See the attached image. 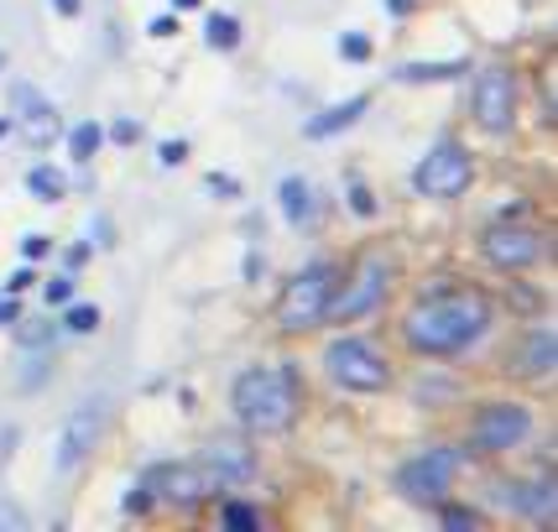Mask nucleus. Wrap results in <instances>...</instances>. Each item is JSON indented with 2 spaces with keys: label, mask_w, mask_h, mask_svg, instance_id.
Wrapping results in <instances>:
<instances>
[{
  "label": "nucleus",
  "mask_w": 558,
  "mask_h": 532,
  "mask_svg": "<svg viewBox=\"0 0 558 532\" xmlns=\"http://www.w3.org/2000/svg\"><path fill=\"white\" fill-rule=\"evenodd\" d=\"M511 110H517V78L511 69H481L475 78V125L501 136L511 125Z\"/></svg>",
  "instance_id": "10"
},
{
  "label": "nucleus",
  "mask_w": 558,
  "mask_h": 532,
  "mask_svg": "<svg viewBox=\"0 0 558 532\" xmlns=\"http://www.w3.org/2000/svg\"><path fill=\"white\" fill-rule=\"evenodd\" d=\"M204 37H209V48L235 52V48H241V22H235V16H225V11H209V22H204Z\"/></svg>",
  "instance_id": "19"
},
{
  "label": "nucleus",
  "mask_w": 558,
  "mask_h": 532,
  "mask_svg": "<svg viewBox=\"0 0 558 532\" xmlns=\"http://www.w3.org/2000/svg\"><path fill=\"white\" fill-rule=\"evenodd\" d=\"M298 402H303V382H298L292 365L241 371L235 391H230V408L241 418V428H251V434H282V428H292Z\"/></svg>",
  "instance_id": "2"
},
{
  "label": "nucleus",
  "mask_w": 558,
  "mask_h": 532,
  "mask_svg": "<svg viewBox=\"0 0 558 532\" xmlns=\"http://www.w3.org/2000/svg\"><path fill=\"white\" fill-rule=\"evenodd\" d=\"M324 365H329V376L350 391H387L391 387V365L371 339H335V344L324 350Z\"/></svg>",
  "instance_id": "5"
},
{
  "label": "nucleus",
  "mask_w": 558,
  "mask_h": 532,
  "mask_svg": "<svg viewBox=\"0 0 558 532\" xmlns=\"http://www.w3.org/2000/svg\"><path fill=\"white\" fill-rule=\"evenodd\" d=\"M454 470H460V449H449V444H438V449H423L417 460H408L397 470V491L408 496V501H444V491L454 481Z\"/></svg>",
  "instance_id": "9"
},
{
  "label": "nucleus",
  "mask_w": 558,
  "mask_h": 532,
  "mask_svg": "<svg viewBox=\"0 0 558 532\" xmlns=\"http://www.w3.org/2000/svg\"><path fill=\"white\" fill-rule=\"evenodd\" d=\"M63 329H73V335H95V329H99V309H95V303H73L69 314H63Z\"/></svg>",
  "instance_id": "23"
},
{
  "label": "nucleus",
  "mask_w": 558,
  "mask_h": 532,
  "mask_svg": "<svg viewBox=\"0 0 558 532\" xmlns=\"http://www.w3.org/2000/svg\"><path fill=\"white\" fill-rule=\"evenodd\" d=\"M11 99H16V121H11V125L22 131L26 146H37V152H43V146L63 131V125H58V110H52V105L37 95L32 84H16V89H11Z\"/></svg>",
  "instance_id": "13"
},
{
  "label": "nucleus",
  "mask_w": 558,
  "mask_h": 532,
  "mask_svg": "<svg viewBox=\"0 0 558 532\" xmlns=\"http://www.w3.org/2000/svg\"><path fill=\"white\" fill-rule=\"evenodd\" d=\"M16 318H22V309H16V292H11V298H0V329L16 324Z\"/></svg>",
  "instance_id": "37"
},
{
  "label": "nucleus",
  "mask_w": 558,
  "mask_h": 532,
  "mask_svg": "<svg viewBox=\"0 0 558 532\" xmlns=\"http://www.w3.org/2000/svg\"><path fill=\"white\" fill-rule=\"evenodd\" d=\"M142 491L151 496V501H162V507L189 511V507H198V501H209V496H215L219 475L204 460H178V464H157V470H146Z\"/></svg>",
  "instance_id": "4"
},
{
  "label": "nucleus",
  "mask_w": 558,
  "mask_h": 532,
  "mask_svg": "<svg viewBox=\"0 0 558 532\" xmlns=\"http://www.w3.org/2000/svg\"><path fill=\"white\" fill-rule=\"evenodd\" d=\"M73 298V277H52L48 282V303H69Z\"/></svg>",
  "instance_id": "30"
},
{
  "label": "nucleus",
  "mask_w": 558,
  "mask_h": 532,
  "mask_svg": "<svg viewBox=\"0 0 558 532\" xmlns=\"http://www.w3.org/2000/svg\"><path fill=\"white\" fill-rule=\"evenodd\" d=\"M329 298H335V266L329 262L303 266L277 298V329H288V335L318 329L324 314H329Z\"/></svg>",
  "instance_id": "3"
},
{
  "label": "nucleus",
  "mask_w": 558,
  "mask_h": 532,
  "mask_svg": "<svg viewBox=\"0 0 558 532\" xmlns=\"http://www.w3.org/2000/svg\"><path fill=\"white\" fill-rule=\"evenodd\" d=\"M209 194H241V183L225 178V172H209Z\"/></svg>",
  "instance_id": "34"
},
{
  "label": "nucleus",
  "mask_w": 558,
  "mask_h": 532,
  "mask_svg": "<svg viewBox=\"0 0 558 532\" xmlns=\"http://www.w3.org/2000/svg\"><path fill=\"white\" fill-rule=\"evenodd\" d=\"M371 110V99L365 95H355V99H344V105H335V110H324V116H314V121L303 125L314 142H324V136H335V131H344V125H355Z\"/></svg>",
  "instance_id": "16"
},
{
  "label": "nucleus",
  "mask_w": 558,
  "mask_h": 532,
  "mask_svg": "<svg viewBox=\"0 0 558 532\" xmlns=\"http://www.w3.org/2000/svg\"><path fill=\"white\" fill-rule=\"evenodd\" d=\"M282 215H288V225H308L314 219V194H308V183L303 178H282Z\"/></svg>",
  "instance_id": "18"
},
{
  "label": "nucleus",
  "mask_w": 558,
  "mask_h": 532,
  "mask_svg": "<svg viewBox=\"0 0 558 532\" xmlns=\"http://www.w3.org/2000/svg\"><path fill=\"white\" fill-rule=\"evenodd\" d=\"M0 528H11V532H26V517L16 507H5V501H0Z\"/></svg>",
  "instance_id": "33"
},
{
  "label": "nucleus",
  "mask_w": 558,
  "mask_h": 532,
  "mask_svg": "<svg viewBox=\"0 0 558 532\" xmlns=\"http://www.w3.org/2000/svg\"><path fill=\"white\" fill-rule=\"evenodd\" d=\"M350 209L355 215H376V198L365 194V189H350Z\"/></svg>",
  "instance_id": "31"
},
{
  "label": "nucleus",
  "mask_w": 558,
  "mask_h": 532,
  "mask_svg": "<svg viewBox=\"0 0 558 532\" xmlns=\"http://www.w3.org/2000/svg\"><path fill=\"white\" fill-rule=\"evenodd\" d=\"M105 418H110V402H105V397H89V402H78V408L69 412V423L58 428V444H52V464H58L63 475L89 460V449H95L99 434H105Z\"/></svg>",
  "instance_id": "8"
},
{
  "label": "nucleus",
  "mask_w": 558,
  "mask_h": 532,
  "mask_svg": "<svg viewBox=\"0 0 558 532\" xmlns=\"http://www.w3.org/2000/svg\"><path fill=\"white\" fill-rule=\"evenodd\" d=\"M0 69H5V52H0Z\"/></svg>",
  "instance_id": "42"
},
{
  "label": "nucleus",
  "mask_w": 558,
  "mask_h": 532,
  "mask_svg": "<svg viewBox=\"0 0 558 532\" xmlns=\"http://www.w3.org/2000/svg\"><path fill=\"white\" fill-rule=\"evenodd\" d=\"M32 282H37V277H32V266H22V271H11V277H5V292H26Z\"/></svg>",
  "instance_id": "32"
},
{
  "label": "nucleus",
  "mask_w": 558,
  "mask_h": 532,
  "mask_svg": "<svg viewBox=\"0 0 558 532\" xmlns=\"http://www.w3.org/2000/svg\"><path fill=\"white\" fill-rule=\"evenodd\" d=\"M475 522H481L475 511H464V507H444V528H449V532H464V528H475Z\"/></svg>",
  "instance_id": "27"
},
{
  "label": "nucleus",
  "mask_w": 558,
  "mask_h": 532,
  "mask_svg": "<svg viewBox=\"0 0 558 532\" xmlns=\"http://www.w3.org/2000/svg\"><path fill=\"white\" fill-rule=\"evenodd\" d=\"M543 256V235L527 230V225H496L486 235V262L501 266V271H522Z\"/></svg>",
  "instance_id": "12"
},
{
  "label": "nucleus",
  "mask_w": 558,
  "mask_h": 532,
  "mask_svg": "<svg viewBox=\"0 0 558 532\" xmlns=\"http://www.w3.org/2000/svg\"><path fill=\"white\" fill-rule=\"evenodd\" d=\"M26 189L43 198V204H58V198L69 194V178H63L58 168H32L26 172Z\"/></svg>",
  "instance_id": "20"
},
{
  "label": "nucleus",
  "mask_w": 558,
  "mask_h": 532,
  "mask_svg": "<svg viewBox=\"0 0 558 532\" xmlns=\"http://www.w3.org/2000/svg\"><path fill=\"white\" fill-rule=\"evenodd\" d=\"M22 251H26V262H43V256H48V241H43V235H26Z\"/></svg>",
  "instance_id": "35"
},
{
  "label": "nucleus",
  "mask_w": 558,
  "mask_h": 532,
  "mask_svg": "<svg viewBox=\"0 0 558 532\" xmlns=\"http://www.w3.org/2000/svg\"><path fill=\"white\" fill-rule=\"evenodd\" d=\"M99 142H105V131H99L95 121H84V125H73L69 131V152L78 157V162H89V157L99 152Z\"/></svg>",
  "instance_id": "22"
},
{
  "label": "nucleus",
  "mask_w": 558,
  "mask_h": 532,
  "mask_svg": "<svg viewBox=\"0 0 558 532\" xmlns=\"http://www.w3.org/2000/svg\"><path fill=\"white\" fill-rule=\"evenodd\" d=\"M533 434V412L522 402H486L475 412V428H470V449L475 455H507L522 438Z\"/></svg>",
  "instance_id": "6"
},
{
  "label": "nucleus",
  "mask_w": 558,
  "mask_h": 532,
  "mask_svg": "<svg viewBox=\"0 0 558 532\" xmlns=\"http://www.w3.org/2000/svg\"><path fill=\"white\" fill-rule=\"evenodd\" d=\"M470 178H475V168H470V152L454 142H438L423 162L413 168V189L423 198H460L464 189H470Z\"/></svg>",
  "instance_id": "7"
},
{
  "label": "nucleus",
  "mask_w": 558,
  "mask_h": 532,
  "mask_svg": "<svg viewBox=\"0 0 558 532\" xmlns=\"http://www.w3.org/2000/svg\"><path fill=\"white\" fill-rule=\"evenodd\" d=\"M204 464L219 475V485H235V481H251V475H256V455L241 449L235 438H215V444L204 449Z\"/></svg>",
  "instance_id": "14"
},
{
  "label": "nucleus",
  "mask_w": 558,
  "mask_h": 532,
  "mask_svg": "<svg viewBox=\"0 0 558 532\" xmlns=\"http://www.w3.org/2000/svg\"><path fill=\"white\" fill-rule=\"evenodd\" d=\"M219 522H225V528H235V532H256L262 528V511L256 507H225L219 511Z\"/></svg>",
  "instance_id": "24"
},
{
  "label": "nucleus",
  "mask_w": 558,
  "mask_h": 532,
  "mask_svg": "<svg viewBox=\"0 0 558 532\" xmlns=\"http://www.w3.org/2000/svg\"><path fill=\"white\" fill-rule=\"evenodd\" d=\"M162 168H178V162H189V142H162Z\"/></svg>",
  "instance_id": "28"
},
{
  "label": "nucleus",
  "mask_w": 558,
  "mask_h": 532,
  "mask_svg": "<svg viewBox=\"0 0 558 532\" xmlns=\"http://www.w3.org/2000/svg\"><path fill=\"white\" fill-rule=\"evenodd\" d=\"M136 136H142V125H136V121H116V125H110V142L131 146V142H136Z\"/></svg>",
  "instance_id": "29"
},
{
  "label": "nucleus",
  "mask_w": 558,
  "mask_h": 532,
  "mask_svg": "<svg viewBox=\"0 0 558 532\" xmlns=\"http://www.w3.org/2000/svg\"><path fill=\"white\" fill-rule=\"evenodd\" d=\"M511 507L527 511L533 522H548V528H554V475L537 485H511Z\"/></svg>",
  "instance_id": "17"
},
{
  "label": "nucleus",
  "mask_w": 558,
  "mask_h": 532,
  "mask_svg": "<svg viewBox=\"0 0 558 532\" xmlns=\"http://www.w3.org/2000/svg\"><path fill=\"white\" fill-rule=\"evenodd\" d=\"M52 5H58L63 16H78V5H84V0H52Z\"/></svg>",
  "instance_id": "38"
},
{
  "label": "nucleus",
  "mask_w": 558,
  "mask_h": 532,
  "mask_svg": "<svg viewBox=\"0 0 558 532\" xmlns=\"http://www.w3.org/2000/svg\"><path fill=\"white\" fill-rule=\"evenodd\" d=\"M381 288H387V262H381V256H361L355 277H350V288H344L340 298H329V314L324 318H361V314H371V309L381 303Z\"/></svg>",
  "instance_id": "11"
},
{
  "label": "nucleus",
  "mask_w": 558,
  "mask_h": 532,
  "mask_svg": "<svg viewBox=\"0 0 558 532\" xmlns=\"http://www.w3.org/2000/svg\"><path fill=\"white\" fill-rule=\"evenodd\" d=\"M172 5H178V11H189V5H198V0H172Z\"/></svg>",
  "instance_id": "40"
},
{
  "label": "nucleus",
  "mask_w": 558,
  "mask_h": 532,
  "mask_svg": "<svg viewBox=\"0 0 558 532\" xmlns=\"http://www.w3.org/2000/svg\"><path fill=\"white\" fill-rule=\"evenodd\" d=\"M16 339H22V344H48L52 324H22V318H16Z\"/></svg>",
  "instance_id": "26"
},
{
  "label": "nucleus",
  "mask_w": 558,
  "mask_h": 532,
  "mask_svg": "<svg viewBox=\"0 0 558 532\" xmlns=\"http://www.w3.org/2000/svg\"><path fill=\"white\" fill-rule=\"evenodd\" d=\"M391 5V16H408V11H413V0H387Z\"/></svg>",
  "instance_id": "39"
},
{
  "label": "nucleus",
  "mask_w": 558,
  "mask_h": 532,
  "mask_svg": "<svg viewBox=\"0 0 558 532\" xmlns=\"http://www.w3.org/2000/svg\"><path fill=\"white\" fill-rule=\"evenodd\" d=\"M490 324V298L475 288H454V292H434L423 298L413 314H408V344L423 355H454L464 344L486 335Z\"/></svg>",
  "instance_id": "1"
},
{
  "label": "nucleus",
  "mask_w": 558,
  "mask_h": 532,
  "mask_svg": "<svg viewBox=\"0 0 558 532\" xmlns=\"http://www.w3.org/2000/svg\"><path fill=\"white\" fill-rule=\"evenodd\" d=\"M5 131H11V121H0V136H5Z\"/></svg>",
  "instance_id": "41"
},
{
  "label": "nucleus",
  "mask_w": 558,
  "mask_h": 532,
  "mask_svg": "<svg viewBox=\"0 0 558 532\" xmlns=\"http://www.w3.org/2000/svg\"><path fill=\"white\" fill-rule=\"evenodd\" d=\"M558 361V339H554V324L548 329H533L527 344H522V355H517V371L522 376H548Z\"/></svg>",
  "instance_id": "15"
},
{
  "label": "nucleus",
  "mask_w": 558,
  "mask_h": 532,
  "mask_svg": "<svg viewBox=\"0 0 558 532\" xmlns=\"http://www.w3.org/2000/svg\"><path fill=\"white\" fill-rule=\"evenodd\" d=\"M340 52L350 58V63H365V58H371V37H361V32H344V37H340Z\"/></svg>",
  "instance_id": "25"
},
{
  "label": "nucleus",
  "mask_w": 558,
  "mask_h": 532,
  "mask_svg": "<svg viewBox=\"0 0 558 532\" xmlns=\"http://www.w3.org/2000/svg\"><path fill=\"white\" fill-rule=\"evenodd\" d=\"M146 32H151V37H178V16H157Z\"/></svg>",
  "instance_id": "36"
},
{
  "label": "nucleus",
  "mask_w": 558,
  "mask_h": 532,
  "mask_svg": "<svg viewBox=\"0 0 558 532\" xmlns=\"http://www.w3.org/2000/svg\"><path fill=\"white\" fill-rule=\"evenodd\" d=\"M464 63H402L397 78L402 84H438V78H460Z\"/></svg>",
  "instance_id": "21"
}]
</instances>
